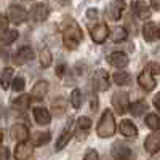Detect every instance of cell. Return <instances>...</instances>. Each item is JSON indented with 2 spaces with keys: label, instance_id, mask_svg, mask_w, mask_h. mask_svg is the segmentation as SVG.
<instances>
[{
  "label": "cell",
  "instance_id": "35",
  "mask_svg": "<svg viewBox=\"0 0 160 160\" xmlns=\"http://www.w3.org/2000/svg\"><path fill=\"white\" fill-rule=\"evenodd\" d=\"M98 16H99V11H98L96 8H90V10H87V19L95 21V19H98Z\"/></svg>",
  "mask_w": 160,
  "mask_h": 160
},
{
  "label": "cell",
  "instance_id": "14",
  "mask_svg": "<svg viewBox=\"0 0 160 160\" xmlns=\"http://www.w3.org/2000/svg\"><path fill=\"white\" fill-rule=\"evenodd\" d=\"M34 154V148L29 142H19L15 149V158L16 160H29Z\"/></svg>",
  "mask_w": 160,
  "mask_h": 160
},
{
  "label": "cell",
  "instance_id": "17",
  "mask_svg": "<svg viewBox=\"0 0 160 160\" xmlns=\"http://www.w3.org/2000/svg\"><path fill=\"white\" fill-rule=\"evenodd\" d=\"M160 35V31L155 22H146L142 26V37L146 42H155Z\"/></svg>",
  "mask_w": 160,
  "mask_h": 160
},
{
  "label": "cell",
  "instance_id": "18",
  "mask_svg": "<svg viewBox=\"0 0 160 160\" xmlns=\"http://www.w3.org/2000/svg\"><path fill=\"white\" fill-rule=\"evenodd\" d=\"M144 149L148 151V152H157V151L160 149V128L146 138V141H144Z\"/></svg>",
  "mask_w": 160,
  "mask_h": 160
},
{
  "label": "cell",
  "instance_id": "37",
  "mask_svg": "<svg viewBox=\"0 0 160 160\" xmlns=\"http://www.w3.org/2000/svg\"><path fill=\"white\" fill-rule=\"evenodd\" d=\"M10 158V152L7 148H0V160H8Z\"/></svg>",
  "mask_w": 160,
  "mask_h": 160
},
{
  "label": "cell",
  "instance_id": "26",
  "mask_svg": "<svg viewBox=\"0 0 160 160\" xmlns=\"http://www.w3.org/2000/svg\"><path fill=\"white\" fill-rule=\"evenodd\" d=\"M18 31H15V29H11V31H5L3 34H2V37H0V43L2 45H10V43H13L15 40L18 38Z\"/></svg>",
  "mask_w": 160,
  "mask_h": 160
},
{
  "label": "cell",
  "instance_id": "8",
  "mask_svg": "<svg viewBox=\"0 0 160 160\" xmlns=\"http://www.w3.org/2000/svg\"><path fill=\"white\" fill-rule=\"evenodd\" d=\"M111 154L115 160H130L131 157V149L128 148V146L122 141H115L112 149H111Z\"/></svg>",
  "mask_w": 160,
  "mask_h": 160
},
{
  "label": "cell",
  "instance_id": "7",
  "mask_svg": "<svg viewBox=\"0 0 160 160\" xmlns=\"http://www.w3.org/2000/svg\"><path fill=\"white\" fill-rule=\"evenodd\" d=\"M93 85L98 91H106L109 90L111 87V78H109V74L106 72L104 69H98L93 75Z\"/></svg>",
  "mask_w": 160,
  "mask_h": 160
},
{
  "label": "cell",
  "instance_id": "19",
  "mask_svg": "<svg viewBox=\"0 0 160 160\" xmlns=\"http://www.w3.org/2000/svg\"><path fill=\"white\" fill-rule=\"evenodd\" d=\"M11 136H13V139H16L19 142H26L29 138V130L22 123H16L11 127Z\"/></svg>",
  "mask_w": 160,
  "mask_h": 160
},
{
  "label": "cell",
  "instance_id": "13",
  "mask_svg": "<svg viewBox=\"0 0 160 160\" xmlns=\"http://www.w3.org/2000/svg\"><path fill=\"white\" fill-rule=\"evenodd\" d=\"M108 62L111 66H114V68H117V69H122V68H125V66H128L130 58L122 51H115V53H111V55L108 56Z\"/></svg>",
  "mask_w": 160,
  "mask_h": 160
},
{
  "label": "cell",
  "instance_id": "15",
  "mask_svg": "<svg viewBox=\"0 0 160 160\" xmlns=\"http://www.w3.org/2000/svg\"><path fill=\"white\" fill-rule=\"evenodd\" d=\"M48 93V82L45 80H38V82L32 87L31 90V98L35 99V101H42Z\"/></svg>",
  "mask_w": 160,
  "mask_h": 160
},
{
  "label": "cell",
  "instance_id": "21",
  "mask_svg": "<svg viewBox=\"0 0 160 160\" xmlns=\"http://www.w3.org/2000/svg\"><path fill=\"white\" fill-rule=\"evenodd\" d=\"M34 120L38 125H48L51 120V114L45 108H35L34 109Z\"/></svg>",
  "mask_w": 160,
  "mask_h": 160
},
{
  "label": "cell",
  "instance_id": "27",
  "mask_svg": "<svg viewBox=\"0 0 160 160\" xmlns=\"http://www.w3.org/2000/svg\"><path fill=\"white\" fill-rule=\"evenodd\" d=\"M40 66L42 68H50L51 62H53V56H51V51L48 48H42V51H40Z\"/></svg>",
  "mask_w": 160,
  "mask_h": 160
},
{
  "label": "cell",
  "instance_id": "44",
  "mask_svg": "<svg viewBox=\"0 0 160 160\" xmlns=\"http://www.w3.org/2000/svg\"><path fill=\"white\" fill-rule=\"evenodd\" d=\"M3 141V133H2V130H0V142Z\"/></svg>",
  "mask_w": 160,
  "mask_h": 160
},
{
  "label": "cell",
  "instance_id": "29",
  "mask_svg": "<svg viewBox=\"0 0 160 160\" xmlns=\"http://www.w3.org/2000/svg\"><path fill=\"white\" fill-rule=\"evenodd\" d=\"M127 29L125 28H115L112 31V42L115 43H120V42H125L127 40Z\"/></svg>",
  "mask_w": 160,
  "mask_h": 160
},
{
  "label": "cell",
  "instance_id": "23",
  "mask_svg": "<svg viewBox=\"0 0 160 160\" xmlns=\"http://www.w3.org/2000/svg\"><path fill=\"white\" fill-rule=\"evenodd\" d=\"M13 71L11 68H5L3 71H2V75H0V85H2V88L3 90H8L10 88V85H11V82H13Z\"/></svg>",
  "mask_w": 160,
  "mask_h": 160
},
{
  "label": "cell",
  "instance_id": "11",
  "mask_svg": "<svg viewBox=\"0 0 160 160\" xmlns=\"http://www.w3.org/2000/svg\"><path fill=\"white\" fill-rule=\"evenodd\" d=\"M108 37H109L108 24L99 22V24H96L95 28L91 29V38H93V42H95V43H102Z\"/></svg>",
  "mask_w": 160,
  "mask_h": 160
},
{
  "label": "cell",
  "instance_id": "30",
  "mask_svg": "<svg viewBox=\"0 0 160 160\" xmlns=\"http://www.w3.org/2000/svg\"><path fill=\"white\" fill-rule=\"evenodd\" d=\"M50 139H51L50 133H47V131H38V133H35V136H34V146H43V144H47Z\"/></svg>",
  "mask_w": 160,
  "mask_h": 160
},
{
  "label": "cell",
  "instance_id": "45",
  "mask_svg": "<svg viewBox=\"0 0 160 160\" xmlns=\"http://www.w3.org/2000/svg\"><path fill=\"white\" fill-rule=\"evenodd\" d=\"M158 31H160V28H158Z\"/></svg>",
  "mask_w": 160,
  "mask_h": 160
},
{
  "label": "cell",
  "instance_id": "40",
  "mask_svg": "<svg viewBox=\"0 0 160 160\" xmlns=\"http://www.w3.org/2000/svg\"><path fill=\"white\" fill-rule=\"evenodd\" d=\"M151 7H154L155 10H160V0H151Z\"/></svg>",
  "mask_w": 160,
  "mask_h": 160
},
{
  "label": "cell",
  "instance_id": "10",
  "mask_svg": "<svg viewBox=\"0 0 160 160\" xmlns=\"http://www.w3.org/2000/svg\"><path fill=\"white\" fill-rule=\"evenodd\" d=\"M123 10H125V2L123 0H112L108 7V16L112 21H118L123 15Z\"/></svg>",
  "mask_w": 160,
  "mask_h": 160
},
{
  "label": "cell",
  "instance_id": "6",
  "mask_svg": "<svg viewBox=\"0 0 160 160\" xmlns=\"http://www.w3.org/2000/svg\"><path fill=\"white\" fill-rule=\"evenodd\" d=\"M91 128V120L88 117H78V120L75 122V130H74V136L77 141H85V138L88 136V131Z\"/></svg>",
  "mask_w": 160,
  "mask_h": 160
},
{
  "label": "cell",
  "instance_id": "22",
  "mask_svg": "<svg viewBox=\"0 0 160 160\" xmlns=\"http://www.w3.org/2000/svg\"><path fill=\"white\" fill-rule=\"evenodd\" d=\"M29 104H31V96L29 95H22V96H18L15 101L11 102V108L15 109L16 112H24L26 109H29Z\"/></svg>",
  "mask_w": 160,
  "mask_h": 160
},
{
  "label": "cell",
  "instance_id": "25",
  "mask_svg": "<svg viewBox=\"0 0 160 160\" xmlns=\"http://www.w3.org/2000/svg\"><path fill=\"white\" fill-rule=\"evenodd\" d=\"M146 109H148V104H146V101H142V99L133 102V104L130 106V112H131V115H135V117L142 115V114L146 112Z\"/></svg>",
  "mask_w": 160,
  "mask_h": 160
},
{
  "label": "cell",
  "instance_id": "39",
  "mask_svg": "<svg viewBox=\"0 0 160 160\" xmlns=\"http://www.w3.org/2000/svg\"><path fill=\"white\" fill-rule=\"evenodd\" d=\"M7 24H8V19H7L3 15H0V29H5Z\"/></svg>",
  "mask_w": 160,
  "mask_h": 160
},
{
  "label": "cell",
  "instance_id": "34",
  "mask_svg": "<svg viewBox=\"0 0 160 160\" xmlns=\"http://www.w3.org/2000/svg\"><path fill=\"white\" fill-rule=\"evenodd\" d=\"M24 87H26L24 77H16V78L11 82V90H13V91H22Z\"/></svg>",
  "mask_w": 160,
  "mask_h": 160
},
{
  "label": "cell",
  "instance_id": "5",
  "mask_svg": "<svg viewBox=\"0 0 160 160\" xmlns=\"http://www.w3.org/2000/svg\"><path fill=\"white\" fill-rule=\"evenodd\" d=\"M138 83H139V87H141L144 91H152V90L155 88L157 83H155V78H154V71H151L149 66H146L144 71L139 74Z\"/></svg>",
  "mask_w": 160,
  "mask_h": 160
},
{
  "label": "cell",
  "instance_id": "20",
  "mask_svg": "<svg viewBox=\"0 0 160 160\" xmlns=\"http://www.w3.org/2000/svg\"><path fill=\"white\" fill-rule=\"evenodd\" d=\"M118 128H120V133H122L125 138H136L138 136V128L135 127L133 122H130V120H122Z\"/></svg>",
  "mask_w": 160,
  "mask_h": 160
},
{
  "label": "cell",
  "instance_id": "41",
  "mask_svg": "<svg viewBox=\"0 0 160 160\" xmlns=\"http://www.w3.org/2000/svg\"><path fill=\"white\" fill-rule=\"evenodd\" d=\"M56 74H58L59 77H61V75L64 74V66H61V64L58 66V68H56Z\"/></svg>",
  "mask_w": 160,
  "mask_h": 160
},
{
  "label": "cell",
  "instance_id": "43",
  "mask_svg": "<svg viewBox=\"0 0 160 160\" xmlns=\"http://www.w3.org/2000/svg\"><path fill=\"white\" fill-rule=\"evenodd\" d=\"M56 2H58L59 5H69V3H71V0H56Z\"/></svg>",
  "mask_w": 160,
  "mask_h": 160
},
{
  "label": "cell",
  "instance_id": "4",
  "mask_svg": "<svg viewBox=\"0 0 160 160\" xmlns=\"http://www.w3.org/2000/svg\"><path fill=\"white\" fill-rule=\"evenodd\" d=\"M112 108L115 109L117 114H125L130 109V102H128V95L125 91H115L112 95Z\"/></svg>",
  "mask_w": 160,
  "mask_h": 160
},
{
  "label": "cell",
  "instance_id": "24",
  "mask_svg": "<svg viewBox=\"0 0 160 160\" xmlns=\"http://www.w3.org/2000/svg\"><path fill=\"white\" fill-rule=\"evenodd\" d=\"M72 135L74 133L69 130V128H66L62 133H61V136H59V139L56 141V151H61V149H64L66 146H68V142L71 141V138H72Z\"/></svg>",
  "mask_w": 160,
  "mask_h": 160
},
{
  "label": "cell",
  "instance_id": "12",
  "mask_svg": "<svg viewBox=\"0 0 160 160\" xmlns=\"http://www.w3.org/2000/svg\"><path fill=\"white\" fill-rule=\"evenodd\" d=\"M133 13L138 19H149L151 18V7L144 0H136L133 2Z\"/></svg>",
  "mask_w": 160,
  "mask_h": 160
},
{
  "label": "cell",
  "instance_id": "38",
  "mask_svg": "<svg viewBox=\"0 0 160 160\" xmlns=\"http://www.w3.org/2000/svg\"><path fill=\"white\" fill-rule=\"evenodd\" d=\"M154 106H155V109H158L160 111V93H157V95L154 96Z\"/></svg>",
  "mask_w": 160,
  "mask_h": 160
},
{
  "label": "cell",
  "instance_id": "31",
  "mask_svg": "<svg viewBox=\"0 0 160 160\" xmlns=\"http://www.w3.org/2000/svg\"><path fill=\"white\" fill-rule=\"evenodd\" d=\"M146 125H148V128L157 131V130L160 128V118H158V115H155V114H149L148 117H146Z\"/></svg>",
  "mask_w": 160,
  "mask_h": 160
},
{
  "label": "cell",
  "instance_id": "33",
  "mask_svg": "<svg viewBox=\"0 0 160 160\" xmlns=\"http://www.w3.org/2000/svg\"><path fill=\"white\" fill-rule=\"evenodd\" d=\"M82 101H83V98H82L80 90H74L71 93V104H72V108L74 109H80V108H82Z\"/></svg>",
  "mask_w": 160,
  "mask_h": 160
},
{
  "label": "cell",
  "instance_id": "3",
  "mask_svg": "<svg viewBox=\"0 0 160 160\" xmlns=\"http://www.w3.org/2000/svg\"><path fill=\"white\" fill-rule=\"evenodd\" d=\"M28 16L29 13L26 11L24 7H19V5H10L8 10H7V18L8 21L15 22V24H22L28 21Z\"/></svg>",
  "mask_w": 160,
  "mask_h": 160
},
{
  "label": "cell",
  "instance_id": "42",
  "mask_svg": "<svg viewBox=\"0 0 160 160\" xmlns=\"http://www.w3.org/2000/svg\"><path fill=\"white\" fill-rule=\"evenodd\" d=\"M151 160H160V149L157 152H154V155L151 157Z\"/></svg>",
  "mask_w": 160,
  "mask_h": 160
},
{
  "label": "cell",
  "instance_id": "2",
  "mask_svg": "<svg viewBox=\"0 0 160 160\" xmlns=\"http://www.w3.org/2000/svg\"><path fill=\"white\" fill-rule=\"evenodd\" d=\"M96 133L99 138H111L115 133V118L111 109H106L99 118V123L96 128Z\"/></svg>",
  "mask_w": 160,
  "mask_h": 160
},
{
  "label": "cell",
  "instance_id": "28",
  "mask_svg": "<svg viewBox=\"0 0 160 160\" xmlns=\"http://www.w3.org/2000/svg\"><path fill=\"white\" fill-rule=\"evenodd\" d=\"M51 109H53V114L55 115H61L64 114V109H66V99L64 98H56V99H53L51 102Z\"/></svg>",
  "mask_w": 160,
  "mask_h": 160
},
{
  "label": "cell",
  "instance_id": "32",
  "mask_svg": "<svg viewBox=\"0 0 160 160\" xmlns=\"http://www.w3.org/2000/svg\"><path fill=\"white\" fill-rule=\"evenodd\" d=\"M112 80H114V83H117V85H128L130 83V74H127V72H115L112 75Z\"/></svg>",
  "mask_w": 160,
  "mask_h": 160
},
{
  "label": "cell",
  "instance_id": "9",
  "mask_svg": "<svg viewBox=\"0 0 160 160\" xmlns=\"http://www.w3.org/2000/svg\"><path fill=\"white\" fill-rule=\"evenodd\" d=\"M50 15V8L45 3H35L31 8V18L34 22H43Z\"/></svg>",
  "mask_w": 160,
  "mask_h": 160
},
{
  "label": "cell",
  "instance_id": "36",
  "mask_svg": "<svg viewBox=\"0 0 160 160\" xmlns=\"http://www.w3.org/2000/svg\"><path fill=\"white\" fill-rule=\"evenodd\" d=\"M83 160H99V155H98V152H96L95 149H90V151L85 154Z\"/></svg>",
  "mask_w": 160,
  "mask_h": 160
},
{
  "label": "cell",
  "instance_id": "1",
  "mask_svg": "<svg viewBox=\"0 0 160 160\" xmlns=\"http://www.w3.org/2000/svg\"><path fill=\"white\" fill-rule=\"evenodd\" d=\"M83 38V34H82V29L80 26L71 19V18H64L62 21V43L66 45L68 50H75L80 42Z\"/></svg>",
  "mask_w": 160,
  "mask_h": 160
},
{
  "label": "cell",
  "instance_id": "16",
  "mask_svg": "<svg viewBox=\"0 0 160 160\" xmlns=\"http://www.w3.org/2000/svg\"><path fill=\"white\" fill-rule=\"evenodd\" d=\"M34 58H35L34 50H32L31 47H22V48L18 50V53L15 55V62L19 64V66H21V64H28V62H31Z\"/></svg>",
  "mask_w": 160,
  "mask_h": 160
}]
</instances>
